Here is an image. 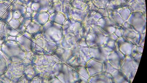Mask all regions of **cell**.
<instances>
[{
  "label": "cell",
  "mask_w": 147,
  "mask_h": 83,
  "mask_svg": "<svg viewBox=\"0 0 147 83\" xmlns=\"http://www.w3.org/2000/svg\"><path fill=\"white\" fill-rule=\"evenodd\" d=\"M7 0H0V2H4V1H6Z\"/></svg>",
  "instance_id": "cell-9"
},
{
  "label": "cell",
  "mask_w": 147,
  "mask_h": 83,
  "mask_svg": "<svg viewBox=\"0 0 147 83\" xmlns=\"http://www.w3.org/2000/svg\"><path fill=\"white\" fill-rule=\"evenodd\" d=\"M6 24L5 22L0 20V34L3 33H6L5 29V27Z\"/></svg>",
  "instance_id": "cell-5"
},
{
  "label": "cell",
  "mask_w": 147,
  "mask_h": 83,
  "mask_svg": "<svg viewBox=\"0 0 147 83\" xmlns=\"http://www.w3.org/2000/svg\"><path fill=\"white\" fill-rule=\"evenodd\" d=\"M31 5L33 6H38L37 10H42L51 6V3L48 0H33Z\"/></svg>",
  "instance_id": "cell-3"
},
{
  "label": "cell",
  "mask_w": 147,
  "mask_h": 83,
  "mask_svg": "<svg viewBox=\"0 0 147 83\" xmlns=\"http://www.w3.org/2000/svg\"><path fill=\"white\" fill-rule=\"evenodd\" d=\"M7 38V34L5 33L0 34V43H4Z\"/></svg>",
  "instance_id": "cell-6"
},
{
  "label": "cell",
  "mask_w": 147,
  "mask_h": 83,
  "mask_svg": "<svg viewBox=\"0 0 147 83\" xmlns=\"http://www.w3.org/2000/svg\"><path fill=\"white\" fill-rule=\"evenodd\" d=\"M33 0H18V3L23 5H27L32 3Z\"/></svg>",
  "instance_id": "cell-4"
},
{
  "label": "cell",
  "mask_w": 147,
  "mask_h": 83,
  "mask_svg": "<svg viewBox=\"0 0 147 83\" xmlns=\"http://www.w3.org/2000/svg\"><path fill=\"white\" fill-rule=\"evenodd\" d=\"M12 5L7 1L0 2V20L7 23L12 16Z\"/></svg>",
  "instance_id": "cell-1"
},
{
  "label": "cell",
  "mask_w": 147,
  "mask_h": 83,
  "mask_svg": "<svg viewBox=\"0 0 147 83\" xmlns=\"http://www.w3.org/2000/svg\"><path fill=\"white\" fill-rule=\"evenodd\" d=\"M9 2H10L11 4L13 5L14 4L17 3L18 2V0H7Z\"/></svg>",
  "instance_id": "cell-7"
},
{
  "label": "cell",
  "mask_w": 147,
  "mask_h": 83,
  "mask_svg": "<svg viewBox=\"0 0 147 83\" xmlns=\"http://www.w3.org/2000/svg\"><path fill=\"white\" fill-rule=\"evenodd\" d=\"M24 5L17 3L12 5V16L15 18L18 19L24 14Z\"/></svg>",
  "instance_id": "cell-2"
},
{
  "label": "cell",
  "mask_w": 147,
  "mask_h": 83,
  "mask_svg": "<svg viewBox=\"0 0 147 83\" xmlns=\"http://www.w3.org/2000/svg\"><path fill=\"white\" fill-rule=\"evenodd\" d=\"M51 4L59 2V0H48Z\"/></svg>",
  "instance_id": "cell-8"
}]
</instances>
